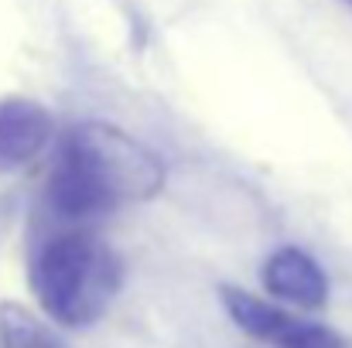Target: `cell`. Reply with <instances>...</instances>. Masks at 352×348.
Here are the masks:
<instances>
[{"mask_svg": "<svg viewBox=\"0 0 352 348\" xmlns=\"http://www.w3.org/2000/svg\"><path fill=\"white\" fill-rule=\"evenodd\" d=\"M164 185L161 157L110 123H79L65 133L52 178V209L72 222L147 202Z\"/></svg>", "mask_w": 352, "mask_h": 348, "instance_id": "1", "label": "cell"}, {"mask_svg": "<svg viewBox=\"0 0 352 348\" xmlns=\"http://www.w3.org/2000/svg\"><path fill=\"white\" fill-rule=\"evenodd\" d=\"M52 137V116L41 103L24 96L0 100V174L34 161Z\"/></svg>", "mask_w": 352, "mask_h": 348, "instance_id": "4", "label": "cell"}, {"mask_svg": "<svg viewBox=\"0 0 352 348\" xmlns=\"http://www.w3.org/2000/svg\"><path fill=\"white\" fill-rule=\"evenodd\" d=\"M0 345L3 348H65L58 335L21 304H0Z\"/></svg>", "mask_w": 352, "mask_h": 348, "instance_id": "6", "label": "cell"}, {"mask_svg": "<svg viewBox=\"0 0 352 348\" xmlns=\"http://www.w3.org/2000/svg\"><path fill=\"white\" fill-rule=\"evenodd\" d=\"M284 348H349L332 328H325V325H311V321H305L301 328H298V335L287 342Z\"/></svg>", "mask_w": 352, "mask_h": 348, "instance_id": "7", "label": "cell"}, {"mask_svg": "<svg viewBox=\"0 0 352 348\" xmlns=\"http://www.w3.org/2000/svg\"><path fill=\"white\" fill-rule=\"evenodd\" d=\"M219 297H223L226 314L246 335H253V338H260V342H267L274 348H284L298 335V328L305 325L301 318H294V314L280 311L277 304H270L263 297H253L250 290H239V287H223Z\"/></svg>", "mask_w": 352, "mask_h": 348, "instance_id": "5", "label": "cell"}, {"mask_svg": "<svg viewBox=\"0 0 352 348\" xmlns=\"http://www.w3.org/2000/svg\"><path fill=\"white\" fill-rule=\"evenodd\" d=\"M120 256L89 232H62L31 256V290L41 311L65 328H86L103 318L120 290Z\"/></svg>", "mask_w": 352, "mask_h": 348, "instance_id": "2", "label": "cell"}, {"mask_svg": "<svg viewBox=\"0 0 352 348\" xmlns=\"http://www.w3.org/2000/svg\"><path fill=\"white\" fill-rule=\"evenodd\" d=\"M263 287L270 297L287 301L294 308L315 311L329 301V277L325 270L315 263V256H308L298 246H284L277 253H270V259L260 270Z\"/></svg>", "mask_w": 352, "mask_h": 348, "instance_id": "3", "label": "cell"}, {"mask_svg": "<svg viewBox=\"0 0 352 348\" xmlns=\"http://www.w3.org/2000/svg\"><path fill=\"white\" fill-rule=\"evenodd\" d=\"M346 3H349V7H352V0H346Z\"/></svg>", "mask_w": 352, "mask_h": 348, "instance_id": "8", "label": "cell"}]
</instances>
